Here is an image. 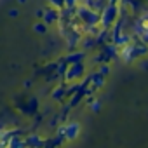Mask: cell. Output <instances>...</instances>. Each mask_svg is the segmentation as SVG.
<instances>
[{
	"instance_id": "obj_1",
	"label": "cell",
	"mask_w": 148,
	"mask_h": 148,
	"mask_svg": "<svg viewBox=\"0 0 148 148\" xmlns=\"http://www.w3.org/2000/svg\"><path fill=\"white\" fill-rule=\"evenodd\" d=\"M79 132H80V125H79L77 122H71V124H68V125L64 127V136H66L68 139L77 138Z\"/></svg>"
}]
</instances>
